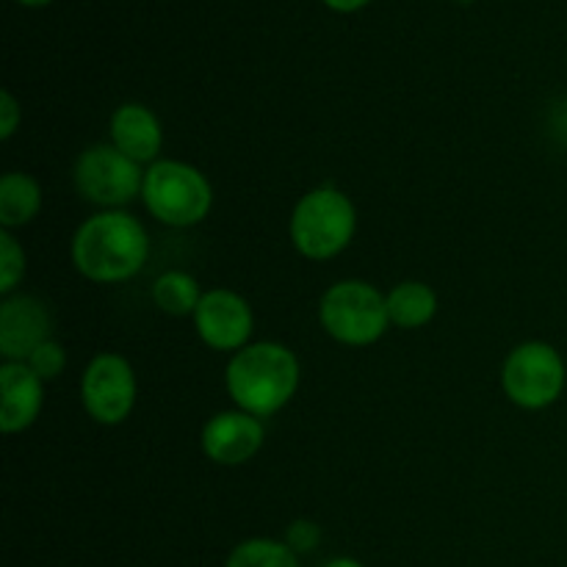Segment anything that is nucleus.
Segmentation results:
<instances>
[{"instance_id":"1","label":"nucleus","mask_w":567,"mask_h":567,"mask_svg":"<svg viewBox=\"0 0 567 567\" xmlns=\"http://www.w3.org/2000/svg\"><path fill=\"white\" fill-rule=\"evenodd\" d=\"M150 258L147 230L125 210H103L78 227L72 264L92 282H125Z\"/></svg>"},{"instance_id":"2","label":"nucleus","mask_w":567,"mask_h":567,"mask_svg":"<svg viewBox=\"0 0 567 567\" xmlns=\"http://www.w3.org/2000/svg\"><path fill=\"white\" fill-rule=\"evenodd\" d=\"M299 388V360L275 341L249 343L227 363V393L238 410L255 419H271Z\"/></svg>"},{"instance_id":"3","label":"nucleus","mask_w":567,"mask_h":567,"mask_svg":"<svg viewBox=\"0 0 567 567\" xmlns=\"http://www.w3.org/2000/svg\"><path fill=\"white\" fill-rule=\"evenodd\" d=\"M358 230L352 199L332 186L313 188L297 203L291 214V241L299 255L310 260H330L349 247Z\"/></svg>"},{"instance_id":"4","label":"nucleus","mask_w":567,"mask_h":567,"mask_svg":"<svg viewBox=\"0 0 567 567\" xmlns=\"http://www.w3.org/2000/svg\"><path fill=\"white\" fill-rule=\"evenodd\" d=\"M142 199L161 225L194 227L210 214L214 188L197 166L164 158L144 172Z\"/></svg>"},{"instance_id":"5","label":"nucleus","mask_w":567,"mask_h":567,"mask_svg":"<svg viewBox=\"0 0 567 567\" xmlns=\"http://www.w3.org/2000/svg\"><path fill=\"white\" fill-rule=\"evenodd\" d=\"M319 321L327 336L343 347H371L391 324L388 297L363 280L336 282L321 297Z\"/></svg>"},{"instance_id":"6","label":"nucleus","mask_w":567,"mask_h":567,"mask_svg":"<svg viewBox=\"0 0 567 567\" xmlns=\"http://www.w3.org/2000/svg\"><path fill=\"white\" fill-rule=\"evenodd\" d=\"M565 377V360L551 343L526 341L504 360L502 388L518 408L543 410L563 396Z\"/></svg>"},{"instance_id":"7","label":"nucleus","mask_w":567,"mask_h":567,"mask_svg":"<svg viewBox=\"0 0 567 567\" xmlns=\"http://www.w3.org/2000/svg\"><path fill=\"white\" fill-rule=\"evenodd\" d=\"M144 186L142 164L122 155L114 144L83 150L75 161V188L86 203L100 208H122Z\"/></svg>"},{"instance_id":"8","label":"nucleus","mask_w":567,"mask_h":567,"mask_svg":"<svg viewBox=\"0 0 567 567\" xmlns=\"http://www.w3.org/2000/svg\"><path fill=\"white\" fill-rule=\"evenodd\" d=\"M81 402L89 419L103 426H116L136 404V374L122 354L103 352L92 358L81 377Z\"/></svg>"},{"instance_id":"9","label":"nucleus","mask_w":567,"mask_h":567,"mask_svg":"<svg viewBox=\"0 0 567 567\" xmlns=\"http://www.w3.org/2000/svg\"><path fill=\"white\" fill-rule=\"evenodd\" d=\"M194 327L205 347L216 352H241L249 347L255 316L247 299L230 288H214L205 291L194 310Z\"/></svg>"},{"instance_id":"10","label":"nucleus","mask_w":567,"mask_h":567,"mask_svg":"<svg viewBox=\"0 0 567 567\" xmlns=\"http://www.w3.org/2000/svg\"><path fill=\"white\" fill-rule=\"evenodd\" d=\"M50 338V313L31 293H11L0 305V358L25 363Z\"/></svg>"},{"instance_id":"11","label":"nucleus","mask_w":567,"mask_h":567,"mask_svg":"<svg viewBox=\"0 0 567 567\" xmlns=\"http://www.w3.org/2000/svg\"><path fill=\"white\" fill-rule=\"evenodd\" d=\"M203 452L219 465H244L260 452L266 441L264 421L244 410L216 413L203 426Z\"/></svg>"},{"instance_id":"12","label":"nucleus","mask_w":567,"mask_h":567,"mask_svg":"<svg viewBox=\"0 0 567 567\" xmlns=\"http://www.w3.org/2000/svg\"><path fill=\"white\" fill-rule=\"evenodd\" d=\"M0 430L6 435L28 430L39 419L44 404V382L39 380L28 363L0 365Z\"/></svg>"},{"instance_id":"13","label":"nucleus","mask_w":567,"mask_h":567,"mask_svg":"<svg viewBox=\"0 0 567 567\" xmlns=\"http://www.w3.org/2000/svg\"><path fill=\"white\" fill-rule=\"evenodd\" d=\"M111 144L136 164H155L164 144L161 122L147 105L125 103L111 116Z\"/></svg>"},{"instance_id":"14","label":"nucleus","mask_w":567,"mask_h":567,"mask_svg":"<svg viewBox=\"0 0 567 567\" xmlns=\"http://www.w3.org/2000/svg\"><path fill=\"white\" fill-rule=\"evenodd\" d=\"M42 210V186L25 172H9L0 177V225L3 230L25 227Z\"/></svg>"},{"instance_id":"15","label":"nucleus","mask_w":567,"mask_h":567,"mask_svg":"<svg viewBox=\"0 0 567 567\" xmlns=\"http://www.w3.org/2000/svg\"><path fill=\"white\" fill-rule=\"evenodd\" d=\"M437 313V293L426 282H399L388 293V316L399 330H419Z\"/></svg>"},{"instance_id":"16","label":"nucleus","mask_w":567,"mask_h":567,"mask_svg":"<svg viewBox=\"0 0 567 567\" xmlns=\"http://www.w3.org/2000/svg\"><path fill=\"white\" fill-rule=\"evenodd\" d=\"M153 299L164 313L169 316H194L203 291L199 282L188 271H164L153 286Z\"/></svg>"},{"instance_id":"17","label":"nucleus","mask_w":567,"mask_h":567,"mask_svg":"<svg viewBox=\"0 0 567 567\" xmlns=\"http://www.w3.org/2000/svg\"><path fill=\"white\" fill-rule=\"evenodd\" d=\"M225 567H299V559L288 543L252 537L233 548Z\"/></svg>"},{"instance_id":"18","label":"nucleus","mask_w":567,"mask_h":567,"mask_svg":"<svg viewBox=\"0 0 567 567\" xmlns=\"http://www.w3.org/2000/svg\"><path fill=\"white\" fill-rule=\"evenodd\" d=\"M25 275V252L9 230H0V293L11 297Z\"/></svg>"},{"instance_id":"19","label":"nucleus","mask_w":567,"mask_h":567,"mask_svg":"<svg viewBox=\"0 0 567 567\" xmlns=\"http://www.w3.org/2000/svg\"><path fill=\"white\" fill-rule=\"evenodd\" d=\"M25 363L31 365V371L39 377V380L50 382V380H55V377H59L61 371H64L66 352H64V347H61L59 341L48 338V341H44L42 347H37V352H33L31 358L25 360Z\"/></svg>"},{"instance_id":"20","label":"nucleus","mask_w":567,"mask_h":567,"mask_svg":"<svg viewBox=\"0 0 567 567\" xmlns=\"http://www.w3.org/2000/svg\"><path fill=\"white\" fill-rule=\"evenodd\" d=\"M286 543H288V546H291L297 554L313 551V548L321 543L319 526L310 524V520H293V524L288 526Z\"/></svg>"},{"instance_id":"21","label":"nucleus","mask_w":567,"mask_h":567,"mask_svg":"<svg viewBox=\"0 0 567 567\" xmlns=\"http://www.w3.org/2000/svg\"><path fill=\"white\" fill-rule=\"evenodd\" d=\"M20 120H22L20 103H17L14 94H11L9 89H3V94H0V138H3V142H9V138L14 136Z\"/></svg>"},{"instance_id":"22","label":"nucleus","mask_w":567,"mask_h":567,"mask_svg":"<svg viewBox=\"0 0 567 567\" xmlns=\"http://www.w3.org/2000/svg\"><path fill=\"white\" fill-rule=\"evenodd\" d=\"M371 0H324V6H330L332 11H341V14H352V11L363 9Z\"/></svg>"},{"instance_id":"23","label":"nucleus","mask_w":567,"mask_h":567,"mask_svg":"<svg viewBox=\"0 0 567 567\" xmlns=\"http://www.w3.org/2000/svg\"><path fill=\"white\" fill-rule=\"evenodd\" d=\"M324 567H363V565L352 557H338V559H332V563H327Z\"/></svg>"},{"instance_id":"24","label":"nucleus","mask_w":567,"mask_h":567,"mask_svg":"<svg viewBox=\"0 0 567 567\" xmlns=\"http://www.w3.org/2000/svg\"><path fill=\"white\" fill-rule=\"evenodd\" d=\"M17 3H22V6H48L50 0H17Z\"/></svg>"}]
</instances>
